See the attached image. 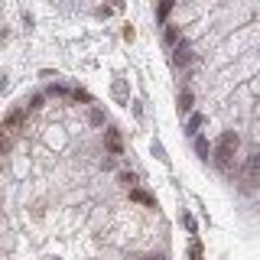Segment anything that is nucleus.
I'll use <instances>...</instances> for the list:
<instances>
[{
	"label": "nucleus",
	"instance_id": "f257e3e1",
	"mask_svg": "<svg viewBox=\"0 0 260 260\" xmlns=\"http://www.w3.org/2000/svg\"><path fill=\"white\" fill-rule=\"evenodd\" d=\"M238 146H241V137L234 134V130H224V134L218 137V146H215V162H218V169H231Z\"/></svg>",
	"mask_w": 260,
	"mask_h": 260
},
{
	"label": "nucleus",
	"instance_id": "f03ea898",
	"mask_svg": "<svg viewBox=\"0 0 260 260\" xmlns=\"http://www.w3.org/2000/svg\"><path fill=\"white\" fill-rule=\"evenodd\" d=\"M260 182V150H254L247 159H244V169H241V189L244 192H254Z\"/></svg>",
	"mask_w": 260,
	"mask_h": 260
},
{
	"label": "nucleus",
	"instance_id": "7ed1b4c3",
	"mask_svg": "<svg viewBox=\"0 0 260 260\" xmlns=\"http://www.w3.org/2000/svg\"><path fill=\"white\" fill-rule=\"evenodd\" d=\"M23 124H26V108H13V111L4 117V124H0V130H4V134H13V130H20Z\"/></svg>",
	"mask_w": 260,
	"mask_h": 260
},
{
	"label": "nucleus",
	"instance_id": "20e7f679",
	"mask_svg": "<svg viewBox=\"0 0 260 260\" xmlns=\"http://www.w3.org/2000/svg\"><path fill=\"white\" fill-rule=\"evenodd\" d=\"M173 65H176V69L192 65V49H189V43H179V46L173 49Z\"/></svg>",
	"mask_w": 260,
	"mask_h": 260
},
{
	"label": "nucleus",
	"instance_id": "39448f33",
	"mask_svg": "<svg viewBox=\"0 0 260 260\" xmlns=\"http://www.w3.org/2000/svg\"><path fill=\"white\" fill-rule=\"evenodd\" d=\"M104 146L111 150V156H120V153H124V140H120L117 130H108V134H104Z\"/></svg>",
	"mask_w": 260,
	"mask_h": 260
},
{
	"label": "nucleus",
	"instance_id": "423d86ee",
	"mask_svg": "<svg viewBox=\"0 0 260 260\" xmlns=\"http://www.w3.org/2000/svg\"><path fill=\"white\" fill-rule=\"evenodd\" d=\"M130 202H137V205H146V208H156V199H153L146 189H137V185L130 189Z\"/></svg>",
	"mask_w": 260,
	"mask_h": 260
},
{
	"label": "nucleus",
	"instance_id": "0eeeda50",
	"mask_svg": "<svg viewBox=\"0 0 260 260\" xmlns=\"http://www.w3.org/2000/svg\"><path fill=\"white\" fill-rule=\"evenodd\" d=\"M176 111H179V114H192V91H179Z\"/></svg>",
	"mask_w": 260,
	"mask_h": 260
},
{
	"label": "nucleus",
	"instance_id": "6e6552de",
	"mask_svg": "<svg viewBox=\"0 0 260 260\" xmlns=\"http://www.w3.org/2000/svg\"><path fill=\"white\" fill-rule=\"evenodd\" d=\"M179 43H182V39H179V29L176 26H166V32H162V46H166V49H176Z\"/></svg>",
	"mask_w": 260,
	"mask_h": 260
},
{
	"label": "nucleus",
	"instance_id": "1a4fd4ad",
	"mask_svg": "<svg viewBox=\"0 0 260 260\" xmlns=\"http://www.w3.org/2000/svg\"><path fill=\"white\" fill-rule=\"evenodd\" d=\"M195 153H199L202 159H208V153H211V146H208V140L205 137H195Z\"/></svg>",
	"mask_w": 260,
	"mask_h": 260
},
{
	"label": "nucleus",
	"instance_id": "9d476101",
	"mask_svg": "<svg viewBox=\"0 0 260 260\" xmlns=\"http://www.w3.org/2000/svg\"><path fill=\"white\" fill-rule=\"evenodd\" d=\"M189 260H202V241H192L189 244Z\"/></svg>",
	"mask_w": 260,
	"mask_h": 260
},
{
	"label": "nucleus",
	"instance_id": "9b49d317",
	"mask_svg": "<svg viewBox=\"0 0 260 260\" xmlns=\"http://www.w3.org/2000/svg\"><path fill=\"white\" fill-rule=\"evenodd\" d=\"M202 124H205V117H202V114H192V117H189V134H195Z\"/></svg>",
	"mask_w": 260,
	"mask_h": 260
},
{
	"label": "nucleus",
	"instance_id": "f8f14e48",
	"mask_svg": "<svg viewBox=\"0 0 260 260\" xmlns=\"http://www.w3.org/2000/svg\"><path fill=\"white\" fill-rule=\"evenodd\" d=\"M88 120H91L94 127H101V124H104V111H98V108H94L91 114H88Z\"/></svg>",
	"mask_w": 260,
	"mask_h": 260
},
{
	"label": "nucleus",
	"instance_id": "ddd939ff",
	"mask_svg": "<svg viewBox=\"0 0 260 260\" xmlns=\"http://www.w3.org/2000/svg\"><path fill=\"white\" fill-rule=\"evenodd\" d=\"M114 98H120V101L127 98V85H124V81H114Z\"/></svg>",
	"mask_w": 260,
	"mask_h": 260
},
{
	"label": "nucleus",
	"instance_id": "4468645a",
	"mask_svg": "<svg viewBox=\"0 0 260 260\" xmlns=\"http://www.w3.org/2000/svg\"><path fill=\"white\" fill-rule=\"evenodd\" d=\"M69 94V88H62V85H52L49 88V98H65Z\"/></svg>",
	"mask_w": 260,
	"mask_h": 260
},
{
	"label": "nucleus",
	"instance_id": "2eb2a0df",
	"mask_svg": "<svg viewBox=\"0 0 260 260\" xmlns=\"http://www.w3.org/2000/svg\"><path fill=\"white\" fill-rule=\"evenodd\" d=\"M117 179H120L124 185H130V189H134V182H137V176H134V173H117Z\"/></svg>",
	"mask_w": 260,
	"mask_h": 260
},
{
	"label": "nucleus",
	"instance_id": "dca6fc26",
	"mask_svg": "<svg viewBox=\"0 0 260 260\" xmlns=\"http://www.w3.org/2000/svg\"><path fill=\"white\" fill-rule=\"evenodd\" d=\"M69 98H75V101H91V98H88V91H81V88H75V91H69Z\"/></svg>",
	"mask_w": 260,
	"mask_h": 260
},
{
	"label": "nucleus",
	"instance_id": "f3484780",
	"mask_svg": "<svg viewBox=\"0 0 260 260\" xmlns=\"http://www.w3.org/2000/svg\"><path fill=\"white\" fill-rule=\"evenodd\" d=\"M169 13H173V4H159V10H156V16H159V20H166Z\"/></svg>",
	"mask_w": 260,
	"mask_h": 260
},
{
	"label": "nucleus",
	"instance_id": "a211bd4d",
	"mask_svg": "<svg viewBox=\"0 0 260 260\" xmlns=\"http://www.w3.org/2000/svg\"><path fill=\"white\" fill-rule=\"evenodd\" d=\"M7 150H10V140H7V134L0 130V153H7Z\"/></svg>",
	"mask_w": 260,
	"mask_h": 260
},
{
	"label": "nucleus",
	"instance_id": "6ab92c4d",
	"mask_svg": "<svg viewBox=\"0 0 260 260\" xmlns=\"http://www.w3.org/2000/svg\"><path fill=\"white\" fill-rule=\"evenodd\" d=\"M182 221H185V228H189V231H195V218H192V215H182Z\"/></svg>",
	"mask_w": 260,
	"mask_h": 260
},
{
	"label": "nucleus",
	"instance_id": "aec40b11",
	"mask_svg": "<svg viewBox=\"0 0 260 260\" xmlns=\"http://www.w3.org/2000/svg\"><path fill=\"white\" fill-rule=\"evenodd\" d=\"M140 260H166L162 254H146V257H140Z\"/></svg>",
	"mask_w": 260,
	"mask_h": 260
}]
</instances>
